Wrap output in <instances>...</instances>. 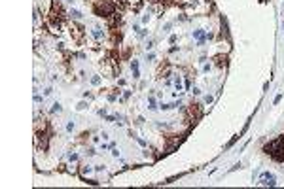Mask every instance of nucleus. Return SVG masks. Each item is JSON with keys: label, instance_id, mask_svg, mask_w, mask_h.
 Returning a JSON list of instances; mask_svg holds the SVG:
<instances>
[{"label": "nucleus", "instance_id": "f257e3e1", "mask_svg": "<svg viewBox=\"0 0 284 189\" xmlns=\"http://www.w3.org/2000/svg\"><path fill=\"white\" fill-rule=\"evenodd\" d=\"M93 8H95V13L101 15V17H112L116 13V6L112 2H108V0H99Z\"/></svg>", "mask_w": 284, "mask_h": 189}, {"label": "nucleus", "instance_id": "f03ea898", "mask_svg": "<svg viewBox=\"0 0 284 189\" xmlns=\"http://www.w3.org/2000/svg\"><path fill=\"white\" fill-rule=\"evenodd\" d=\"M216 61H218V66H225V57H216Z\"/></svg>", "mask_w": 284, "mask_h": 189}, {"label": "nucleus", "instance_id": "7ed1b4c3", "mask_svg": "<svg viewBox=\"0 0 284 189\" xmlns=\"http://www.w3.org/2000/svg\"><path fill=\"white\" fill-rule=\"evenodd\" d=\"M91 83H93V85H99V83H101V78H99V76H93V78H91Z\"/></svg>", "mask_w": 284, "mask_h": 189}, {"label": "nucleus", "instance_id": "20e7f679", "mask_svg": "<svg viewBox=\"0 0 284 189\" xmlns=\"http://www.w3.org/2000/svg\"><path fill=\"white\" fill-rule=\"evenodd\" d=\"M70 15H72L74 19H80V17H81V13H80V11H76V10H72V13H70Z\"/></svg>", "mask_w": 284, "mask_h": 189}, {"label": "nucleus", "instance_id": "39448f33", "mask_svg": "<svg viewBox=\"0 0 284 189\" xmlns=\"http://www.w3.org/2000/svg\"><path fill=\"white\" fill-rule=\"evenodd\" d=\"M51 112H61V104H53Z\"/></svg>", "mask_w": 284, "mask_h": 189}, {"label": "nucleus", "instance_id": "423d86ee", "mask_svg": "<svg viewBox=\"0 0 284 189\" xmlns=\"http://www.w3.org/2000/svg\"><path fill=\"white\" fill-rule=\"evenodd\" d=\"M85 106H87V104H85V102H80V104H78L76 108H78V110H83V108H85Z\"/></svg>", "mask_w": 284, "mask_h": 189}]
</instances>
